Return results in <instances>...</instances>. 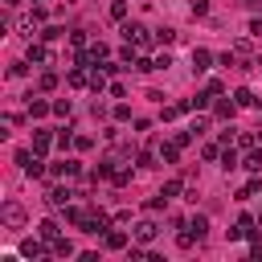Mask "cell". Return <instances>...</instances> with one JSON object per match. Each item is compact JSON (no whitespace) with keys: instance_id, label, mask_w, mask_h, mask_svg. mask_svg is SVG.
Returning <instances> with one entry per match:
<instances>
[{"instance_id":"1","label":"cell","mask_w":262,"mask_h":262,"mask_svg":"<svg viewBox=\"0 0 262 262\" xmlns=\"http://www.w3.org/2000/svg\"><path fill=\"white\" fill-rule=\"evenodd\" d=\"M0 221H4L8 229H25L29 213H25V205H20V201H4V205H0Z\"/></svg>"},{"instance_id":"2","label":"cell","mask_w":262,"mask_h":262,"mask_svg":"<svg viewBox=\"0 0 262 262\" xmlns=\"http://www.w3.org/2000/svg\"><path fill=\"white\" fill-rule=\"evenodd\" d=\"M123 37H127L131 45H139V49H151V41H156V37H151V29H147V25H139V20H127V25H123Z\"/></svg>"},{"instance_id":"3","label":"cell","mask_w":262,"mask_h":262,"mask_svg":"<svg viewBox=\"0 0 262 262\" xmlns=\"http://www.w3.org/2000/svg\"><path fill=\"white\" fill-rule=\"evenodd\" d=\"M156 237H160V225H156L151 217H143V221H135V225H131V242H139V246H151Z\"/></svg>"},{"instance_id":"4","label":"cell","mask_w":262,"mask_h":262,"mask_svg":"<svg viewBox=\"0 0 262 262\" xmlns=\"http://www.w3.org/2000/svg\"><path fill=\"white\" fill-rule=\"evenodd\" d=\"M16 164H20L25 176H41V172H45V168H41V151H29V147L16 151Z\"/></svg>"},{"instance_id":"5","label":"cell","mask_w":262,"mask_h":262,"mask_svg":"<svg viewBox=\"0 0 262 262\" xmlns=\"http://www.w3.org/2000/svg\"><path fill=\"white\" fill-rule=\"evenodd\" d=\"M45 246H49V242H45L41 233H37V237H25V242H20V258H45V254H49Z\"/></svg>"},{"instance_id":"6","label":"cell","mask_w":262,"mask_h":262,"mask_svg":"<svg viewBox=\"0 0 262 262\" xmlns=\"http://www.w3.org/2000/svg\"><path fill=\"white\" fill-rule=\"evenodd\" d=\"M70 196H74L70 188H61V184H53V188L45 192V205H49V209H66V205H70Z\"/></svg>"},{"instance_id":"7","label":"cell","mask_w":262,"mask_h":262,"mask_svg":"<svg viewBox=\"0 0 262 262\" xmlns=\"http://www.w3.org/2000/svg\"><path fill=\"white\" fill-rule=\"evenodd\" d=\"M90 213H94V209H82V205H66V221H70V225H78V229H86V225H90Z\"/></svg>"},{"instance_id":"8","label":"cell","mask_w":262,"mask_h":262,"mask_svg":"<svg viewBox=\"0 0 262 262\" xmlns=\"http://www.w3.org/2000/svg\"><path fill=\"white\" fill-rule=\"evenodd\" d=\"M16 33H20L25 41H33V37H41V29H37V16H33V12H29V16H20V20H16Z\"/></svg>"},{"instance_id":"9","label":"cell","mask_w":262,"mask_h":262,"mask_svg":"<svg viewBox=\"0 0 262 262\" xmlns=\"http://www.w3.org/2000/svg\"><path fill=\"white\" fill-rule=\"evenodd\" d=\"M29 61H33V66H49V61H53V53H49L41 41H29Z\"/></svg>"},{"instance_id":"10","label":"cell","mask_w":262,"mask_h":262,"mask_svg":"<svg viewBox=\"0 0 262 262\" xmlns=\"http://www.w3.org/2000/svg\"><path fill=\"white\" fill-rule=\"evenodd\" d=\"M49 172H53V176H61V180H74V176L82 172V164H78V160H61V164H53Z\"/></svg>"},{"instance_id":"11","label":"cell","mask_w":262,"mask_h":262,"mask_svg":"<svg viewBox=\"0 0 262 262\" xmlns=\"http://www.w3.org/2000/svg\"><path fill=\"white\" fill-rule=\"evenodd\" d=\"M213 111H217V119H225V123H233V115H237L242 106H237V98H221V102H217Z\"/></svg>"},{"instance_id":"12","label":"cell","mask_w":262,"mask_h":262,"mask_svg":"<svg viewBox=\"0 0 262 262\" xmlns=\"http://www.w3.org/2000/svg\"><path fill=\"white\" fill-rule=\"evenodd\" d=\"M53 143H57V135H53V131H33V151H41V156H45Z\"/></svg>"},{"instance_id":"13","label":"cell","mask_w":262,"mask_h":262,"mask_svg":"<svg viewBox=\"0 0 262 262\" xmlns=\"http://www.w3.org/2000/svg\"><path fill=\"white\" fill-rule=\"evenodd\" d=\"M213 66V53L209 49H192V74H205Z\"/></svg>"},{"instance_id":"14","label":"cell","mask_w":262,"mask_h":262,"mask_svg":"<svg viewBox=\"0 0 262 262\" xmlns=\"http://www.w3.org/2000/svg\"><path fill=\"white\" fill-rule=\"evenodd\" d=\"M102 242H106V250H127V233L123 229H106Z\"/></svg>"},{"instance_id":"15","label":"cell","mask_w":262,"mask_h":262,"mask_svg":"<svg viewBox=\"0 0 262 262\" xmlns=\"http://www.w3.org/2000/svg\"><path fill=\"white\" fill-rule=\"evenodd\" d=\"M106 53H111V49H106L102 41H94V45L86 49V66H98V61H106Z\"/></svg>"},{"instance_id":"16","label":"cell","mask_w":262,"mask_h":262,"mask_svg":"<svg viewBox=\"0 0 262 262\" xmlns=\"http://www.w3.org/2000/svg\"><path fill=\"white\" fill-rule=\"evenodd\" d=\"M66 82H70V86H74V90H82V86H90V74H86V66H74V70H70V78H66Z\"/></svg>"},{"instance_id":"17","label":"cell","mask_w":262,"mask_h":262,"mask_svg":"<svg viewBox=\"0 0 262 262\" xmlns=\"http://www.w3.org/2000/svg\"><path fill=\"white\" fill-rule=\"evenodd\" d=\"M53 111V102H45V98H29V119H45Z\"/></svg>"},{"instance_id":"18","label":"cell","mask_w":262,"mask_h":262,"mask_svg":"<svg viewBox=\"0 0 262 262\" xmlns=\"http://www.w3.org/2000/svg\"><path fill=\"white\" fill-rule=\"evenodd\" d=\"M49 254H53V258H70V254H74V242H70V237H57V242H49Z\"/></svg>"},{"instance_id":"19","label":"cell","mask_w":262,"mask_h":262,"mask_svg":"<svg viewBox=\"0 0 262 262\" xmlns=\"http://www.w3.org/2000/svg\"><path fill=\"white\" fill-rule=\"evenodd\" d=\"M221 168H225V172H233V168H242V160H237V151H233L229 143L221 147Z\"/></svg>"},{"instance_id":"20","label":"cell","mask_w":262,"mask_h":262,"mask_svg":"<svg viewBox=\"0 0 262 262\" xmlns=\"http://www.w3.org/2000/svg\"><path fill=\"white\" fill-rule=\"evenodd\" d=\"M106 86H111V82H106V74H102V70L94 66V70H90V90H94V94H102Z\"/></svg>"},{"instance_id":"21","label":"cell","mask_w":262,"mask_h":262,"mask_svg":"<svg viewBox=\"0 0 262 262\" xmlns=\"http://www.w3.org/2000/svg\"><path fill=\"white\" fill-rule=\"evenodd\" d=\"M233 98H237V106H262V98H254V90H233Z\"/></svg>"},{"instance_id":"22","label":"cell","mask_w":262,"mask_h":262,"mask_svg":"<svg viewBox=\"0 0 262 262\" xmlns=\"http://www.w3.org/2000/svg\"><path fill=\"white\" fill-rule=\"evenodd\" d=\"M160 160H164V164H176V160H180V143H176V139L164 143V147H160Z\"/></svg>"},{"instance_id":"23","label":"cell","mask_w":262,"mask_h":262,"mask_svg":"<svg viewBox=\"0 0 262 262\" xmlns=\"http://www.w3.org/2000/svg\"><path fill=\"white\" fill-rule=\"evenodd\" d=\"M37 233H41L45 242H57V237H61V229H57V221H41V225H37Z\"/></svg>"},{"instance_id":"24","label":"cell","mask_w":262,"mask_h":262,"mask_svg":"<svg viewBox=\"0 0 262 262\" xmlns=\"http://www.w3.org/2000/svg\"><path fill=\"white\" fill-rule=\"evenodd\" d=\"M188 229H192L196 237H205V233H209V217H205V213H196V217L188 221Z\"/></svg>"},{"instance_id":"25","label":"cell","mask_w":262,"mask_h":262,"mask_svg":"<svg viewBox=\"0 0 262 262\" xmlns=\"http://www.w3.org/2000/svg\"><path fill=\"white\" fill-rule=\"evenodd\" d=\"M242 168H246V172H262V151H254V147H250V156L242 160Z\"/></svg>"},{"instance_id":"26","label":"cell","mask_w":262,"mask_h":262,"mask_svg":"<svg viewBox=\"0 0 262 262\" xmlns=\"http://www.w3.org/2000/svg\"><path fill=\"white\" fill-rule=\"evenodd\" d=\"M254 143H258V135H254V131H237V147H246V151H250Z\"/></svg>"},{"instance_id":"27","label":"cell","mask_w":262,"mask_h":262,"mask_svg":"<svg viewBox=\"0 0 262 262\" xmlns=\"http://www.w3.org/2000/svg\"><path fill=\"white\" fill-rule=\"evenodd\" d=\"M176 242H180V250H188V246H192V242H201V237H196L192 229H180V233H176Z\"/></svg>"},{"instance_id":"28","label":"cell","mask_w":262,"mask_h":262,"mask_svg":"<svg viewBox=\"0 0 262 262\" xmlns=\"http://www.w3.org/2000/svg\"><path fill=\"white\" fill-rule=\"evenodd\" d=\"M111 16L123 20V16H127V0H111Z\"/></svg>"},{"instance_id":"29","label":"cell","mask_w":262,"mask_h":262,"mask_svg":"<svg viewBox=\"0 0 262 262\" xmlns=\"http://www.w3.org/2000/svg\"><path fill=\"white\" fill-rule=\"evenodd\" d=\"M156 41H160V45H172V41H176V29H156Z\"/></svg>"},{"instance_id":"30","label":"cell","mask_w":262,"mask_h":262,"mask_svg":"<svg viewBox=\"0 0 262 262\" xmlns=\"http://www.w3.org/2000/svg\"><path fill=\"white\" fill-rule=\"evenodd\" d=\"M151 61H156V70H168V66H172V53H168V49H160Z\"/></svg>"},{"instance_id":"31","label":"cell","mask_w":262,"mask_h":262,"mask_svg":"<svg viewBox=\"0 0 262 262\" xmlns=\"http://www.w3.org/2000/svg\"><path fill=\"white\" fill-rule=\"evenodd\" d=\"M70 111H74V102H70V98H57V102H53V115H61V119H66Z\"/></svg>"},{"instance_id":"32","label":"cell","mask_w":262,"mask_h":262,"mask_svg":"<svg viewBox=\"0 0 262 262\" xmlns=\"http://www.w3.org/2000/svg\"><path fill=\"white\" fill-rule=\"evenodd\" d=\"M188 12H192V16H205V12H209V0H192Z\"/></svg>"},{"instance_id":"33","label":"cell","mask_w":262,"mask_h":262,"mask_svg":"<svg viewBox=\"0 0 262 262\" xmlns=\"http://www.w3.org/2000/svg\"><path fill=\"white\" fill-rule=\"evenodd\" d=\"M37 86H41V90H53V86H57V74H49V70H45V74H41V82H37Z\"/></svg>"},{"instance_id":"34","label":"cell","mask_w":262,"mask_h":262,"mask_svg":"<svg viewBox=\"0 0 262 262\" xmlns=\"http://www.w3.org/2000/svg\"><path fill=\"white\" fill-rule=\"evenodd\" d=\"M201 156H205V160H221V147H217V143H205Z\"/></svg>"},{"instance_id":"35","label":"cell","mask_w":262,"mask_h":262,"mask_svg":"<svg viewBox=\"0 0 262 262\" xmlns=\"http://www.w3.org/2000/svg\"><path fill=\"white\" fill-rule=\"evenodd\" d=\"M135 164H139V168H156V156H151V151H139Z\"/></svg>"},{"instance_id":"36","label":"cell","mask_w":262,"mask_h":262,"mask_svg":"<svg viewBox=\"0 0 262 262\" xmlns=\"http://www.w3.org/2000/svg\"><path fill=\"white\" fill-rule=\"evenodd\" d=\"M180 184H184V180H168V184H164V188H160V192H164V196H168V201H172V196H176V192H180Z\"/></svg>"},{"instance_id":"37","label":"cell","mask_w":262,"mask_h":262,"mask_svg":"<svg viewBox=\"0 0 262 262\" xmlns=\"http://www.w3.org/2000/svg\"><path fill=\"white\" fill-rule=\"evenodd\" d=\"M57 37H61V29H57V25H49V29H41V41H57Z\"/></svg>"},{"instance_id":"38","label":"cell","mask_w":262,"mask_h":262,"mask_svg":"<svg viewBox=\"0 0 262 262\" xmlns=\"http://www.w3.org/2000/svg\"><path fill=\"white\" fill-rule=\"evenodd\" d=\"M70 45H74V49H82V45H86V33H82V29H74V33H70Z\"/></svg>"},{"instance_id":"39","label":"cell","mask_w":262,"mask_h":262,"mask_svg":"<svg viewBox=\"0 0 262 262\" xmlns=\"http://www.w3.org/2000/svg\"><path fill=\"white\" fill-rule=\"evenodd\" d=\"M8 74H12V78H25V74H29V61H12V70H8Z\"/></svg>"},{"instance_id":"40","label":"cell","mask_w":262,"mask_h":262,"mask_svg":"<svg viewBox=\"0 0 262 262\" xmlns=\"http://www.w3.org/2000/svg\"><path fill=\"white\" fill-rule=\"evenodd\" d=\"M188 131H192V135H205V131H209V119H192V127H188Z\"/></svg>"},{"instance_id":"41","label":"cell","mask_w":262,"mask_h":262,"mask_svg":"<svg viewBox=\"0 0 262 262\" xmlns=\"http://www.w3.org/2000/svg\"><path fill=\"white\" fill-rule=\"evenodd\" d=\"M111 180H115V184H127V180H131V168H115V176H111Z\"/></svg>"},{"instance_id":"42","label":"cell","mask_w":262,"mask_h":262,"mask_svg":"<svg viewBox=\"0 0 262 262\" xmlns=\"http://www.w3.org/2000/svg\"><path fill=\"white\" fill-rule=\"evenodd\" d=\"M258 188H262V184H258V180H250V184H246V188H242V192H237V201H246V196H254V192H258Z\"/></svg>"},{"instance_id":"43","label":"cell","mask_w":262,"mask_h":262,"mask_svg":"<svg viewBox=\"0 0 262 262\" xmlns=\"http://www.w3.org/2000/svg\"><path fill=\"white\" fill-rule=\"evenodd\" d=\"M250 37H262V20H250Z\"/></svg>"},{"instance_id":"44","label":"cell","mask_w":262,"mask_h":262,"mask_svg":"<svg viewBox=\"0 0 262 262\" xmlns=\"http://www.w3.org/2000/svg\"><path fill=\"white\" fill-rule=\"evenodd\" d=\"M242 4H246V8H262V0H242Z\"/></svg>"},{"instance_id":"45","label":"cell","mask_w":262,"mask_h":262,"mask_svg":"<svg viewBox=\"0 0 262 262\" xmlns=\"http://www.w3.org/2000/svg\"><path fill=\"white\" fill-rule=\"evenodd\" d=\"M4 4H8V8H12V4H16V0H4Z\"/></svg>"}]
</instances>
